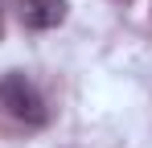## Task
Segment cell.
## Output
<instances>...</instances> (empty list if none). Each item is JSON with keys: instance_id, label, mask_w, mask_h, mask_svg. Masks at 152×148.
Returning <instances> with one entry per match:
<instances>
[{"instance_id": "obj_1", "label": "cell", "mask_w": 152, "mask_h": 148, "mask_svg": "<svg viewBox=\"0 0 152 148\" xmlns=\"http://www.w3.org/2000/svg\"><path fill=\"white\" fill-rule=\"evenodd\" d=\"M0 107L17 123H29V127H41L45 123V99H41V91L21 70H12V74L0 78Z\"/></svg>"}, {"instance_id": "obj_2", "label": "cell", "mask_w": 152, "mask_h": 148, "mask_svg": "<svg viewBox=\"0 0 152 148\" xmlns=\"http://www.w3.org/2000/svg\"><path fill=\"white\" fill-rule=\"evenodd\" d=\"M21 21L29 29H58L66 21V0H21Z\"/></svg>"}]
</instances>
